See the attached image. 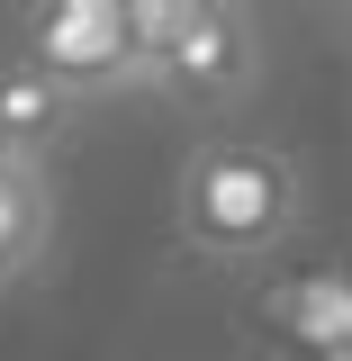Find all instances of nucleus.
<instances>
[{
    "mask_svg": "<svg viewBox=\"0 0 352 361\" xmlns=\"http://www.w3.org/2000/svg\"><path fill=\"white\" fill-rule=\"evenodd\" d=\"M308 226V163L271 135H199L172 172V244L217 271L280 262Z\"/></svg>",
    "mask_w": 352,
    "mask_h": 361,
    "instance_id": "f257e3e1",
    "label": "nucleus"
},
{
    "mask_svg": "<svg viewBox=\"0 0 352 361\" xmlns=\"http://www.w3.org/2000/svg\"><path fill=\"white\" fill-rule=\"evenodd\" d=\"M145 27V99L235 109L262 82V18L235 0H135Z\"/></svg>",
    "mask_w": 352,
    "mask_h": 361,
    "instance_id": "f03ea898",
    "label": "nucleus"
},
{
    "mask_svg": "<svg viewBox=\"0 0 352 361\" xmlns=\"http://www.w3.org/2000/svg\"><path fill=\"white\" fill-rule=\"evenodd\" d=\"M28 63H37L63 99L145 90V27H135V0H45V9H28Z\"/></svg>",
    "mask_w": 352,
    "mask_h": 361,
    "instance_id": "7ed1b4c3",
    "label": "nucleus"
},
{
    "mask_svg": "<svg viewBox=\"0 0 352 361\" xmlns=\"http://www.w3.org/2000/svg\"><path fill=\"white\" fill-rule=\"evenodd\" d=\"M73 118H82V99H63L28 54H18V63H0V145H9L18 163H45V154L63 145Z\"/></svg>",
    "mask_w": 352,
    "mask_h": 361,
    "instance_id": "20e7f679",
    "label": "nucleus"
},
{
    "mask_svg": "<svg viewBox=\"0 0 352 361\" xmlns=\"http://www.w3.org/2000/svg\"><path fill=\"white\" fill-rule=\"evenodd\" d=\"M54 244V163H18L0 180V289H18Z\"/></svg>",
    "mask_w": 352,
    "mask_h": 361,
    "instance_id": "39448f33",
    "label": "nucleus"
},
{
    "mask_svg": "<svg viewBox=\"0 0 352 361\" xmlns=\"http://www.w3.org/2000/svg\"><path fill=\"white\" fill-rule=\"evenodd\" d=\"M9 172H18V154H9V145H0V180H9Z\"/></svg>",
    "mask_w": 352,
    "mask_h": 361,
    "instance_id": "423d86ee",
    "label": "nucleus"
},
{
    "mask_svg": "<svg viewBox=\"0 0 352 361\" xmlns=\"http://www.w3.org/2000/svg\"><path fill=\"white\" fill-rule=\"evenodd\" d=\"M344 37H352V9H344Z\"/></svg>",
    "mask_w": 352,
    "mask_h": 361,
    "instance_id": "0eeeda50",
    "label": "nucleus"
}]
</instances>
